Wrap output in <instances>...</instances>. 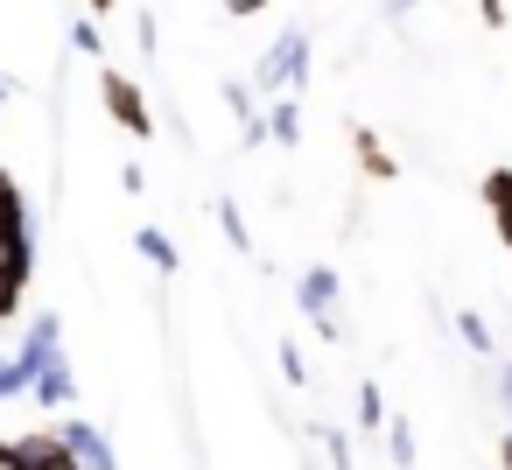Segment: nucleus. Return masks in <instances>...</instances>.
Listing matches in <instances>:
<instances>
[{"label":"nucleus","instance_id":"1","mask_svg":"<svg viewBox=\"0 0 512 470\" xmlns=\"http://www.w3.org/2000/svg\"><path fill=\"white\" fill-rule=\"evenodd\" d=\"M253 85H260L267 99H281V92H302V85H309V36H302V29H288V36H281V43L260 57Z\"/></svg>","mask_w":512,"mask_h":470},{"label":"nucleus","instance_id":"2","mask_svg":"<svg viewBox=\"0 0 512 470\" xmlns=\"http://www.w3.org/2000/svg\"><path fill=\"white\" fill-rule=\"evenodd\" d=\"M99 99H106V113H113L134 141H148V134H155V113H148V99H141V85H134V78L106 71V78H99Z\"/></svg>","mask_w":512,"mask_h":470},{"label":"nucleus","instance_id":"3","mask_svg":"<svg viewBox=\"0 0 512 470\" xmlns=\"http://www.w3.org/2000/svg\"><path fill=\"white\" fill-rule=\"evenodd\" d=\"M57 435H64V449L85 463V470H120V456H113V442L92 428V421H78V414H64L57 421Z\"/></svg>","mask_w":512,"mask_h":470},{"label":"nucleus","instance_id":"4","mask_svg":"<svg viewBox=\"0 0 512 470\" xmlns=\"http://www.w3.org/2000/svg\"><path fill=\"white\" fill-rule=\"evenodd\" d=\"M295 295H302V309H309V323H316L323 337H337V323H330V302H337V274H330V267H309Z\"/></svg>","mask_w":512,"mask_h":470},{"label":"nucleus","instance_id":"5","mask_svg":"<svg viewBox=\"0 0 512 470\" xmlns=\"http://www.w3.org/2000/svg\"><path fill=\"white\" fill-rule=\"evenodd\" d=\"M351 155H358V169H365V183H393L400 176V162H393V148L372 134V127H351Z\"/></svg>","mask_w":512,"mask_h":470},{"label":"nucleus","instance_id":"6","mask_svg":"<svg viewBox=\"0 0 512 470\" xmlns=\"http://www.w3.org/2000/svg\"><path fill=\"white\" fill-rule=\"evenodd\" d=\"M477 197H484V211H491V225H498V239L512 246V169H484V183H477Z\"/></svg>","mask_w":512,"mask_h":470},{"label":"nucleus","instance_id":"7","mask_svg":"<svg viewBox=\"0 0 512 470\" xmlns=\"http://www.w3.org/2000/svg\"><path fill=\"white\" fill-rule=\"evenodd\" d=\"M29 400H36V407H71V400H78V379H71V365H64V358H50V365H43V379L29 386Z\"/></svg>","mask_w":512,"mask_h":470},{"label":"nucleus","instance_id":"8","mask_svg":"<svg viewBox=\"0 0 512 470\" xmlns=\"http://www.w3.org/2000/svg\"><path fill=\"white\" fill-rule=\"evenodd\" d=\"M0 274L29 281V232H0Z\"/></svg>","mask_w":512,"mask_h":470},{"label":"nucleus","instance_id":"9","mask_svg":"<svg viewBox=\"0 0 512 470\" xmlns=\"http://www.w3.org/2000/svg\"><path fill=\"white\" fill-rule=\"evenodd\" d=\"M456 337H463L477 358H491V351H498V344H491V330H484V316H470V309H456Z\"/></svg>","mask_w":512,"mask_h":470},{"label":"nucleus","instance_id":"10","mask_svg":"<svg viewBox=\"0 0 512 470\" xmlns=\"http://www.w3.org/2000/svg\"><path fill=\"white\" fill-rule=\"evenodd\" d=\"M267 134H274V141H281V148H288V141H295V134H302V113H295V106H288V99H274V113H267Z\"/></svg>","mask_w":512,"mask_h":470},{"label":"nucleus","instance_id":"11","mask_svg":"<svg viewBox=\"0 0 512 470\" xmlns=\"http://www.w3.org/2000/svg\"><path fill=\"white\" fill-rule=\"evenodd\" d=\"M134 246H141V253H148V260H155V267H162V274H176V246H169V239H162V232H155V225H148V232H141V239H134Z\"/></svg>","mask_w":512,"mask_h":470},{"label":"nucleus","instance_id":"12","mask_svg":"<svg viewBox=\"0 0 512 470\" xmlns=\"http://www.w3.org/2000/svg\"><path fill=\"white\" fill-rule=\"evenodd\" d=\"M358 428L386 435V407H379V386H358Z\"/></svg>","mask_w":512,"mask_h":470},{"label":"nucleus","instance_id":"13","mask_svg":"<svg viewBox=\"0 0 512 470\" xmlns=\"http://www.w3.org/2000/svg\"><path fill=\"white\" fill-rule=\"evenodd\" d=\"M386 449H393L400 470H414V428H407V421H386Z\"/></svg>","mask_w":512,"mask_h":470},{"label":"nucleus","instance_id":"14","mask_svg":"<svg viewBox=\"0 0 512 470\" xmlns=\"http://www.w3.org/2000/svg\"><path fill=\"white\" fill-rule=\"evenodd\" d=\"M0 232H22V197H15L8 176H0Z\"/></svg>","mask_w":512,"mask_h":470},{"label":"nucleus","instance_id":"15","mask_svg":"<svg viewBox=\"0 0 512 470\" xmlns=\"http://www.w3.org/2000/svg\"><path fill=\"white\" fill-rule=\"evenodd\" d=\"M218 225H225V232H232V246H239V253H246V246H253V239H246V218H239V211H232V204H218Z\"/></svg>","mask_w":512,"mask_h":470},{"label":"nucleus","instance_id":"16","mask_svg":"<svg viewBox=\"0 0 512 470\" xmlns=\"http://www.w3.org/2000/svg\"><path fill=\"white\" fill-rule=\"evenodd\" d=\"M477 15H484V29H505V0H477Z\"/></svg>","mask_w":512,"mask_h":470},{"label":"nucleus","instance_id":"17","mask_svg":"<svg viewBox=\"0 0 512 470\" xmlns=\"http://www.w3.org/2000/svg\"><path fill=\"white\" fill-rule=\"evenodd\" d=\"M225 8H232V15H260V8H267V0H225Z\"/></svg>","mask_w":512,"mask_h":470},{"label":"nucleus","instance_id":"18","mask_svg":"<svg viewBox=\"0 0 512 470\" xmlns=\"http://www.w3.org/2000/svg\"><path fill=\"white\" fill-rule=\"evenodd\" d=\"M498 400H505V407H512V365H505V372H498Z\"/></svg>","mask_w":512,"mask_h":470},{"label":"nucleus","instance_id":"19","mask_svg":"<svg viewBox=\"0 0 512 470\" xmlns=\"http://www.w3.org/2000/svg\"><path fill=\"white\" fill-rule=\"evenodd\" d=\"M498 470H512V435H505V442H498Z\"/></svg>","mask_w":512,"mask_h":470},{"label":"nucleus","instance_id":"20","mask_svg":"<svg viewBox=\"0 0 512 470\" xmlns=\"http://www.w3.org/2000/svg\"><path fill=\"white\" fill-rule=\"evenodd\" d=\"M407 8H414V0H386V15H407Z\"/></svg>","mask_w":512,"mask_h":470},{"label":"nucleus","instance_id":"21","mask_svg":"<svg viewBox=\"0 0 512 470\" xmlns=\"http://www.w3.org/2000/svg\"><path fill=\"white\" fill-rule=\"evenodd\" d=\"M92 15H113V0H92Z\"/></svg>","mask_w":512,"mask_h":470},{"label":"nucleus","instance_id":"22","mask_svg":"<svg viewBox=\"0 0 512 470\" xmlns=\"http://www.w3.org/2000/svg\"><path fill=\"white\" fill-rule=\"evenodd\" d=\"M0 99H8V78H0Z\"/></svg>","mask_w":512,"mask_h":470}]
</instances>
